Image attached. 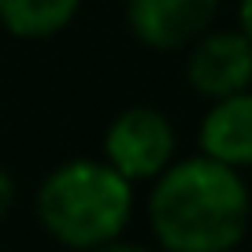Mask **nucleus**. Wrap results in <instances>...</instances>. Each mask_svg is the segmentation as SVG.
<instances>
[{
  "label": "nucleus",
  "instance_id": "obj_1",
  "mask_svg": "<svg viewBox=\"0 0 252 252\" xmlns=\"http://www.w3.org/2000/svg\"><path fill=\"white\" fill-rule=\"evenodd\" d=\"M252 222L241 171L208 156L174 159L149 193V226L163 252H234Z\"/></svg>",
  "mask_w": 252,
  "mask_h": 252
},
{
  "label": "nucleus",
  "instance_id": "obj_2",
  "mask_svg": "<svg viewBox=\"0 0 252 252\" xmlns=\"http://www.w3.org/2000/svg\"><path fill=\"white\" fill-rule=\"evenodd\" d=\"M37 219L63 249L93 252L119 241L134 219V182L108 159H67L37 186Z\"/></svg>",
  "mask_w": 252,
  "mask_h": 252
},
{
  "label": "nucleus",
  "instance_id": "obj_3",
  "mask_svg": "<svg viewBox=\"0 0 252 252\" xmlns=\"http://www.w3.org/2000/svg\"><path fill=\"white\" fill-rule=\"evenodd\" d=\"M104 159L126 182H152L178 159L174 123L152 104L123 108L104 130Z\"/></svg>",
  "mask_w": 252,
  "mask_h": 252
},
{
  "label": "nucleus",
  "instance_id": "obj_4",
  "mask_svg": "<svg viewBox=\"0 0 252 252\" xmlns=\"http://www.w3.org/2000/svg\"><path fill=\"white\" fill-rule=\"evenodd\" d=\"M186 82L204 100L252 89V41L237 26H212L186 48Z\"/></svg>",
  "mask_w": 252,
  "mask_h": 252
},
{
  "label": "nucleus",
  "instance_id": "obj_5",
  "mask_svg": "<svg viewBox=\"0 0 252 252\" xmlns=\"http://www.w3.org/2000/svg\"><path fill=\"white\" fill-rule=\"evenodd\" d=\"M219 11L222 0H126V26L152 52H186Z\"/></svg>",
  "mask_w": 252,
  "mask_h": 252
},
{
  "label": "nucleus",
  "instance_id": "obj_6",
  "mask_svg": "<svg viewBox=\"0 0 252 252\" xmlns=\"http://www.w3.org/2000/svg\"><path fill=\"white\" fill-rule=\"evenodd\" d=\"M200 156L219 159L234 171L252 167V89L208 100V111L197 126Z\"/></svg>",
  "mask_w": 252,
  "mask_h": 252
},
{
  "label": "nucleus",
  "instance_id": "obj_7",
  "mask_svg": "<svg viewBox=\"0 0 252 252\" xmlns=\"http://www.w3.org/2000/svg\"><path fill=\"white\" fill-rule=\"evenodd\" d=\"M82 0H0V26L11 37L45 41L78 19Z\"/></svg>",
  "mask_w": 252,
  "mask_h": 252
},
{
  "label": "nucleus",
  "instance_id": "obj_8",
  "mask_svg": "<svg viewBox=\"0 0 252 252\" xmlns=\"http://www.w3.org/2000/svg\"><path fill=\"white\" fill-rule=\"evenodd\" d=\"M11 204H15V178H11L8 167H0V222L8 219Z\"/></svg>",
  "mask_w": 252,
  "mask_h": 252
},
{
  "label": "nucleus",
  "instance_id": "obj_9",
  "mask_svg": "<svg viewBox=\"0 0 252 252\" xmlns=\"http://www.w3.org/2000/svg\"><path fill=\"white\" fill-rule=\"evenodd\" d=\"M234 19H237V30L252 41V0H237L234 4Z\"/></svg>",
  "mask_w": 252,
  "mask_h": 252
},
{
  "label": "nucleus",
  "instance_id": "obj_10",
  "mask_svg": "<svg viewBox=\"0 0 252 252\" xmlns=\"http://www.w3.org/2000/svg\"><path fill=\"white\" fill-rule=\"evenodd\" d=\"M93 252H152V249H145V245H130V241H108V245H100V249H93Z\"/></svg>",
  "mask_w": 252,
  "mask_h": 252
}]
</instances>
